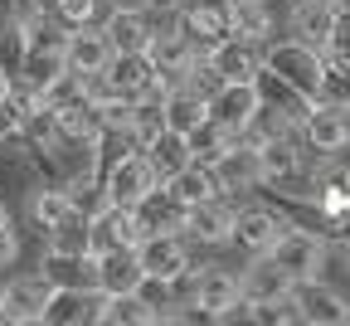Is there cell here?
<instances>
[{"mask_svg":"<svg viewBox=\"0 0 350 326\" xmlns=\"http://www.w3.org/2000/svg\"><path fill=\"white\" fill-rule=\"evenodd\" d=\"M258 59L262 68H273L278 78H287L297 92H306L312 103L326 98V88H331V64L321 49H312V44H301V39H262L258 44Z\"/></svg>","mask_w":350,"mask_h":326,"instance_id":"1","label":"cell"},{"mask_svg":"<svg viewBox=\"0 0 350 326\" xmlns=\"http://www.w3.org/2000/svg\"><path fill=\"white\" fill-rule=\"evenodd\" d=\"M268 258L292 277V283H306V277H321V263H326V239L321 234H306V229H282L273 239Z\"/></svg>","mask_w":350,"mask_h":326,"instance_id":"2","label":"cell"},{"mask_svg":"<svg viewBox=\"0 0 350 326\" xmlns=\"http://www.w3.org/2000/svg\"><path fill=\"white\" fill-rule=\"evenodd\" d=\"M170 25L180 29L195 49H209L214 39L229 34V0H185L170 10Z\"/></svg>","mask_w":350,"mask_h":326,"instance_id":"3","label":"cell"},{"mask_svg":"<svg viewBox=\"0 0 350 326\" xmlns=\"http://www.w3.org/2000/svg\"><path fill=\"white\" fill-rule=\"evenodd\" d=\"M297 131H301V142L312 147L317 156H340L345 147H350V117H345V108H336V103H312L306 108V117L297 122Z\"/></svg>","mask_w":350,"mask_h":326,"instance_id":"4","label":"cell"},{"mask_svg":"<svg viewBox=\"0 0 350 326\" xmlns=\"http://www.w3.org/2000/svg\"><path fill=\"white\" fill-rule=\"evenodd\" d=\"M292 302H297V321L306 326H350V302L336 288H326L321 277L292 283Z\"/></svg>","mask_w":350,"mask_h":326,"instance_id":"5","label":"cell"},{"mask_svg":"<svg viewBox=\"0 0 350 326\" xmlns=\"http://www.w3.org/2000/svg\"><path fill=\"white\" fill-rule=\"evenodd\" d=\"M200 59L209 64V73L219 78V83H253V73H258V44H248V39H239V34H224V39H214L209 49H200Z\"/></svg>","mask_w":350,"mask_h":326,"instance_id":"6","label":"cell"},{"mask_svg":"<svg viewBox=\"0 0 350 326\" xmlns=\"http://www.w3.org/2000/svg\"><path fill=\"white\" fill-rule=\"evenodd\" d=\"M98 302H103L98 288L49 283V297H44L39 321H49V326H88V321H98Z\"/></svg>","mask_w":350,"mask_h":326,"instance_id":"7","label":"cell"},{"mask_svg":"<svg viewBox=\"0 0 350 326\" xmlns=\"http://www.w3.org/2000/svg\"><path fill=\"white\" fill-rule=\"evenodd\" d=\"M204 112H209L214 127H224L229 136H239L258 117V92H253V83H219L204 98Z\"/></svg>","mask_w":350,"mask_h":326,"instance_id":"8","label":"cell"},{"mask_svg":"<svg viewBox=\"0 0 350 326\" xmlns=\"http://www.w3.org/2000/svg\"><path fill=\"white\" fill-rule=\"evenodd\" d=\"M137 263H142V273L175 283V277H180V273L190 268L185 234H142V239H137Z\"/></svg>","mask_w":350,"mask_h":326,"instance_id":"9","label":"cell"},{"mask_svg":"<svg viewBox=\"0 0 350 326\" xmlns=\"http://www.w3.org/2000/svg\"><path fill=\"white\" fill-rule=\"evenodd\" d=\"M88 239H93V253H103V249H137V239H142L137 210L103 200V210L88 219Z\"/></svg>","mask_w":350,"mask_h":326,"instance_id":"10","label":"cell"},{"mask_svg":"<svg viewBox=\"0 0 350 326\" xmlns=\"http://www.w3.org/2000/svg\"><path fill=\"white\" fill-rule=\"evenodd\" d=\"M151 185H156V175H151L146 156H142V151H131V156H117V161L107 166L103 200H107V205H137V200L151 190Z\"/></svg>","mask_w":350,"mask_h":326,"instance_id":"11","label":"cell"},{"mask_svg":"<svg viewBox=\"0 0 350 326\" xmlns=\"http://www.w3.org/2000/svg\"><path fill=\"white\" fill-rule=\"evenodd\" d=\"M98 73H103V83L117 92V98H126V103L156 88V64H151L146 49L142 54H107V64Z\"/></svg>","mask_w":350,"mask_h":326,"instance_id":"12","label":"cell"},{"mask_svg":"<svg viewBox=\"0 0 350 326\" xmlns=\"http://www.w3.org/2000/svg\"><path fill=\"white\" fill-rule=\"evenodd\" d=\"M214 185L219 190H253V185H262V171H258V147L243 142V136H234V142L214 156Z\"/></svg>","mask_w":350,"mask_h":326,"instance_id":"13","label":"cell"},{"mask_svg":"<svg viewBox=\"0 0 350 326\" xmlns=\"http://www.w3.org/2000/svg\"><path fill=\"white\" fill-rule=\"evenodd\" d=\"M146 54H151V64H156V73H161L165 83H180V78L195 68V59H200V49H195V44L175 29V25H161V29L151 34Z\"/></svg>","mask_w":350,"mask_h":326,"instance_id":"14","label":"cell"},{"mask_svg":"<svg viewBox=\"0 0 350 326\" xmlns=\"http://www.w3.org/2000/svg\"><path fill=\"white\" fill-rule=\"evenodd\" d=\"M137 283H142L137 249H103V253H93V288H98L103 297L137 292Z\"/></svg>","mask_w":350,"mask_h":326,"instance_id":"15","label":"cell"},{"mask_svg":"<svg viewBox=\"0 0 350 326\" xmlns=\"http://www.w3.org/2000/svg\"><path fill=\"white\" fill-rule=\"evenodd\" d=\"M107 54H112V44H107L103 25H78V29L64 34V68L78 73V78L98 73V68L107 64Z\"/></svg>","mask_w":350,"mask_h":326,"instance_id":"16","label":"cell"},{"mask_svg":"<svg viewBox=\"0 0 350 326\" xmlns=\"http://www.w3.org/2000/svg\"><path fill=\"white\" fill-rule=\"evenodd\" d=\"M253 92H258V108L287 117L292 127L306 117V108H312V98H306V92H297L287 78H278L273 68H262V64H258V73H253Z\"/></svg>","mask_w":350,"mask_h":326,"instance_id":"17","label":"cell"},{"mask_svg":"<svg viewBox=\"0 0 350 326\" xmlns=\"http://www.w3.org/2000/svg\"><path fill=\"white\" fill-rule=\"evenodd\" d=\"M131 210H137L142 234H185V205L175 200L165 185H151V190L131 205Z\"/></svg>","mask_w":350,"mask_h":326,"instance_id":"18","label":"cell"},{"mask_svg":"<svg viewBox=\"0 0 350 326\" xmlns=\"http://www.w3.org/2000/svg\"><path fill=\"white\" fill-rule=\"evenodd\" d=\"M44 297H49V277H44V273H34V277H15V283L0 288V321H15V326L39 321Z\"/></svg>","mask_w":350,"mask_h":326,"instance_id":"19","label":"cell"},{"mask_svg":"<svg viewBox=\"0 0 350 326\" xmlns=\"http://www.w3.org/2000/svg\"><path fill=\"white\" fill-rule=\"evenodd\" d=\"M185 234L200 239V244H229V234H234V205L224 195H209V200L190 205L185 210Z\"/></svg>","mask_w":350,"mask_h":326,"instance_id":"20","label":"cell"},{"mask_svg":"<svg viewBox=\"0 0 350 326\" xmlns=\"http://www.w3.org/2000/svg\"><path fill=\"white\" fill-rule=\"evenodd\" d=\"M156 29L161 25H151V10H107V20H103L112 54H142Z\"/></svg>","mask_w":350,"mask_h":326,"instance_id":"21","label":"cell"},{"mask_svg":"<svg viewBox=\"0 0 350 326\" xmlns=\"http://www.w3.org/2000/svg\"><path fill=\"white\" fill-rule=\"evenodd\" d=\"M282 229H287V224H282L273 210H234V234H229V244H239L243 253H268Z\"/></svg>","mask_w":350,"mask_h":326,"instance_id":"22","label":"cell"},{"mask_svg":"<svg viewBox=\"0 0 350 326\" xmlns=\"http://www.w3.org/2000/svg\"><path fill=\"white\" fill-rule=\"evenodd\" d=\"M142 156H146V166H151V175L161 185V180H170L180 166H190V142H185V131L161 127L151 142H142Z\"/></svg>","mask_w":350,"mask_h":326,"instance_id":"23","label":"cell"},{"mask_svg":"<svg viewBox=\"0 0 350 326\" xmlns=\"http://www.w3.org/2000/svg\"><path fill=\"white\" fill-rule=\"evenodd\" d=\"M239 292H243V302H262V297H282V292H292V277L268 258V253H253V263L239 273Z\"/></svg>","mask_w":350,"mask_h":326,"instance_id":"24","label":"cell"},{"mask_svg":"<svg viewBox=\"0 0 350 326\" xmlns=\"http://www.w3.org/2000/svg\"><path fill=\"white\" fill-rule=\"evenodd\" d=\"M161 112H165V127L170 131H195L209 112H204V92H195L190 83H170L161 92Z\"/></svg>","mask_w":350,"mask_h":326,"instance_id":"25","label":"cell"},{"mask_svg":"<svg viewBox=\"0 0 350 326\" xmlns=\"http://www.w3.org/2000/svg\"><path fill=\"white\" fill-rule=\"evenodd\" d=\"M44 253H49V258H83V253H93V239H88V214L73 210L54 229H44Z\"/></svg>","mask_w":350,"mask_h":326,"instance_id":"26","label":"cell"},{"mask_svg":"<svg viewBox=\"0 0 350 326\" xmlns=\"http://www.w3.org/2000/svg\"><path fill=\"white\" fill-rule=\"evenodd\" d=\"M161 185H165V190H170L175 200H180L185 210H190V205H200V200H209V195H224V190L214 185V171H209V166H200V161L180 166L170 180H161Z\"/></svg>","mask_w":350,"mask_h":326,"instance_id":"27","label":"cell"},{"mask_svg":"<svg viewBox=\"0 0 350 326\" xmlns=\"http://www.w3.org/2000/svg\"><path fill=\"white\" fill-rule=\"evenodd\" d=\"M229 34H239L248 44L273 39V10H268V0H234V5H229Z\"/></svg>","mask_w":350,"mask_h":326,"instance_id":"28","label":"cell"},{"mask_svg":"<svg viewBox=\"0 0 350 326\" xmlns=\"http://www.w3.org/2000/svg\"><path fill=\"white\" fill-rule=\"evenodd\" d=\"M258 147V171H262V180H292L297 171H301V156H297V147L287 142V131L282 136H262V142H253Z\"/></svg>","mask_w":350,"mask_h":326,"instance_id":"29","label":"cell"},{"mask_svg":"<svg viewBox=\"0 0 350 326\" xmlns=\"http://www.w3.org/2000/svg\"><path fill=\"white\" fill-rule=\"evenodd\" d=\"M331 10H326V0H297L292 5V29H297V39L301 44H312V49H321L326 44V34H331Z\"/></svg>","mask_w":350,"mask_h":326,"instance_id":"30","label":"cell"},{"mask_svg":"<svg viewBox=\"0 0 350 326\" xmlns=\"http://www.w3.org/2000/svg\"><path fill=\"white\" fill-rule=\"evenodd\" d=\"M165 127V112H161V98H156V92H142V98H131L126 103V136H131V142H151V136Z\"/></svg>","mask_w":350,"mask_h":326,"instance_id":"31","label":"cell"},{"mask_svg":"<svg viewBox=\"0 0 350 326\" xmlns=\"http://www.w3.org/2000/svg\"><path fill=\"white\" fill-rule=\"evenodd\" d=\"M98 321L103 326H151V307L137 297V292H117V297H103L98 302Z\"/></svg>","mask_w":350,"mask_h":326,"instance_id":"32","label":"cell"},{"mask_svg":"<svg viewBox=\"0 0 350 326\" xmlns=\"http://www.w3.org/2000/svg\"><path fill=\"white\" fill-rule=\"evenodd\" d=\"M98 5L103 0H39V15H49L59 29H78V25H98Z\"/></svg>","mask_w":350,"mask_h":326,"instance_id":"33","label":"cell"},{"mask_svg":"<svg viewBox=\"0 0 350 326\" xmlns=\"http://www.w3.org/2000/svg\"><path fill=\"white\" fill-rule=\"evenodd\" d=\"M185 142H190V161H200V166H214V156L224 151V147L234 142V136H229L224 127H214V122L204 117L195 131H185Z\"/></svg>","mask_w":350,"mask_h":326,"instance_id":"34","label":"cell"},{"mask_svg":"<svg viewBox=\"0 0 350 326\" xmlns=\"http://www.w3.org/2000/svg\"><path fill=\"white\" fill-rule=\"evenodd\" d=\"M78 205H73V195L68 190H34V200H29V214H34V224H39V234L44 229H54L64 214H73Z\"/></svg>","mask_w":350,"mask_h":326,"instance_id":"35","label":"cell"},{"mask_svg":"<svg viewBox=\"0 0 350 326\" xmlns=\"http://www.w3.org/2000/svg\"><path fill=\"white\" fill-rule=\"evenodd\" d=\"M25 25L29 20H20V15H0V68L5 73H15L20 68V59H25Z\"/></svg>","mask_w":350,"mask_h":326,"instance_id":"36","label":"cell"},{"mask_svg":"<svg viewBox=\"0 0 350 326\" xmlns=\"http://www.w3.org/2000/svg\"><path fill=\"white\" fill-rule=\"evenodd\" d=\"M243 316L258 321V326H297V302H292V292H282V297H262V302H248Z\"/></svg>","mask_w":350,"mask_h":326,"instance_id":"37","label":"cell"},{"mask_svg":"<svg viewBox=\"0 0 350 326\" xmlns=\"http://www.w3.org/2000/svg\"><path fill=\"white\" fill-rule=\"evenodd\" d=\"M137 297H142V302L151 307V316L161 321V316H165V307L175 302V288L165 283V277H151V273H142V283H137Z\"/></svg>","mask_w":350,"mask_h":326,"instance_id":"38","label":"cell"},{"mask_svg":"<svg viewBox=\"0 0 350 326\" xmlns=\"http://www.w3.org/2000/svg\"><path fill=\"white\" fill-rule=\"evenodd\" d=\"M321 54H326V64L350 68V20H336V25H331V34H326V44H321Z\"/></svg>","mask_w":350,"mask_h":326,"instance_id":"39","label":"cell"},{"mask_svg":"<svg viewBox=\"0 0 350 326\" xmlns=\"http://www.w3.org/2000/svg\"><path fill=\"white\" fill-rule=\"evenodd\" d=\"M15 253H20V244H15V224H10V214H5V219H0V268L15 263Z\"/></svg>","mask_w":350,"mask_h":326,"instance_id":"40","label":"cell"},{"mask_svg":"<svg viewBox=\"0 0 350 326\" xmlns=\"http://www.w3.org/2000/svg\"><path fill=\"white\" fill-rule=\"evenodd\" d=\"M15 131H20V117L10 112V103H5V98H0V142H5V136H15Z\"/></svg>","mask_w":350,"mask_h":326,"instance_id":"41","label":"cell"},{"mask_svg":"<svg viewBox=\"0 0 350 326\" xmlns=\"http://www.w3.org/2000/svg\"><path fill=\"white\" fill-rule=\"evenodd\" d=\"M107 10H151V0H103Z\"/></svg>","mask_w":350,"mask_h":326,"instance_id":"42","label":"cell"},{"mask_svg":"<svg viewBox=\"0 0 350 326\" xmlns=\"http://www.w3.org/2000/svg\"><path fill=\"white\" fill-rule=\"evenodd\" d=\"M326 10H331V20H350V0H326Z\"/></svg>","mask_w":350,"mask_h":326,"instance_id":"43","label":"cell"},{"mask_svg":"<svg viewBox=\"0 0 350 326\" xmlns=\"http://www.w3.org/2000/svg\"><path fill=\"white\" fill-rule=\"evenodd\" d=\"M5 78H10V73H5V68H0V92H5Z\"/></svg>","mask_w":350,"mask_h":326,"instance_id":"44","label":"cell"},{"mask_svg":"<svg viewBox=\"0 0 350 326\" xmlns=\"http://www.w3.org/2000/svg\"><path fill=\"white\" fill-rule=\"evenodd\" d=\"M229 5H234V0H229Z\"/></svg>","mask_w":350,"mask_h":326,"instance_id":"45","label":"cell"}]
</instances>
